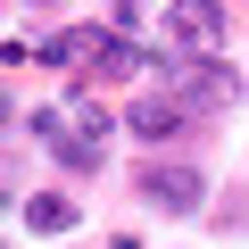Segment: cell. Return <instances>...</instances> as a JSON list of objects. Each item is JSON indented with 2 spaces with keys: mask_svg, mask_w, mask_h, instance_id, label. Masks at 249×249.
<instances>
[{
  "mask_svg": "<svg viewBox=\"0 0 249 249\" xmlns=\"http://www.w3.org/2000/svg\"><path fill=\"white\" fill-rule=\"evenodd\" d=\"M166 83L191 116H216L241 100V67H224V58H166Z\"/></svg>",
  "mask_w": 249,
  "mask_h": 249,
  "instance_id": "7a4b0ae2",
  "label": "cell"
},
{
  "mask_svg": "<svg viewBox=\"0 0 249 249\" xmlns=\"http://www.w3.org/2000/svg\"><path fill=\"white\" fill-rule=\"evenodd\" d=\"M183 116H191V108H183L175 91H158V100H133V108H124V124H133L142 142H175V133H183Z\"/></svg>",
  "mask_w": 249,
  "mask_h": 249,
  "instance_id": "8992f818",
  "label": "cell"
},
{
  "mask_svg": "<svg viewBox=\"0 0 249 249\" xmlns=\"http://www.w3.org/2000/svg\"><path fill=\"white\" fill-rule=\"evenodd\" d=\"M34 133H42L75 175H91V166H108V133H116V124H108V108H100L91 91H67L58 108H42V116H34Z\"/></svg>",
  "mask_w": 249,
  "mask_h": 249,
  "instance_id": "6da1fadb",
  "label": "cell"
},
{
  "mask_svg": "<svg viewBox=\"0 0 249 249\" xmlns=\"http://www.w3.org/2000/svg\"><path fill=\"white\" fill-rule=\"evenodd\" d=\"M25 224H34V232H75V199L42 191V199H25Z\"/></svg>",
  "mask_w": 249,
  "mask_h": 249,
  "instance_id": "52a82bcc",
  "label": "cell"
},
{
  "mask_svg": "<svg viewBox=\"0 0 249 249\" xmlns=\"http://www.w3.org/2000/svg\"><path fill=\"white\" fill-rule=\"evenodd\" d=\"M224 50V17L199 9V0H183V9H166V58H216Z\"/></svg>",
  "mask_w": 249,
  "mask_h": 249,
  "instance_id": "277c9868",
  "label": "cell"
},
{
  "mask_svg": "<svg viewBox=\"0 0 249 249\" xmlns=\"http://www.w3.org/2000/svg\"><path fill=\"white\" fill-rule=\"evenodd\" d=\"M108 42H116V25H75V34H50V42H42V67H67V75H108Z\"/></svg>",
  "mask_w": 249,
  "mask_h": 249,
  "instance_id": "5b68a950",
  "label": "cell"
},
{
  "mask_svg": "<svg viewBox=\"0 0 249 249\" xmlns=\"http://www.w3.org/2000/svg\"><path fill=\"white\" fill-rule=\"evenodd\" d=\"M133 191H142L150 208H166V216H191V208L208 199V175H199L191 158H183V166H175V158H150V166H133Z\"/></svg>",
  "mask_w": 249,
  "mask_h": 249,
  "instance_id": "3957f363",
  "label": "cell"
}]
</instances>
